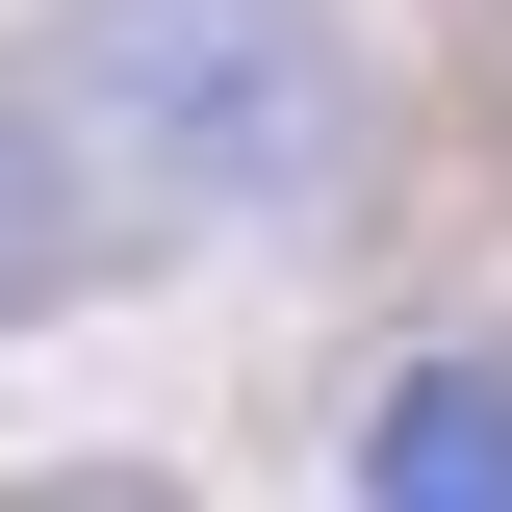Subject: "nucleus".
I'll use <instances>...</instances> for the list:
<instances>
[{
	"label": "nucleus",
	"mask_w": 512,
	"mask_h": 512,
	"mask_svg": "<svg viewBox=\"0 0 512 512\" xmlns=\"http://www.w3.org/2000/svg\"><path fill=\"white\" fill-rule=\"evenodd\" d=\"M0 512H154V487H0Z\"/></svg>",
	"instance_id": "4"
},
{
	"label": "nucleus",
	"mask_w": 512,
	"mask_h": 512,
	"mask_svg": "<svg viewBox=\"0 0 512 512\" xmlns=\"http://www.w3.org/2000/svg\"><path fill=\"white\" fill-rule=\"evenodd\" d=\"M359 512H512V359H410L359 410Z\"/></svg>",
	"instance_id": "3"
},
{
	"label": "nucleus",
	"mask_w": 512,
	"mask_h": 512,
	"mask_svg": "<svg viewBox=\"0 0 512 512\" xmlns=\"http://www.w3.org/2000/svg\"><path fill=\"white\" fill-rule=\"evenodd\" d=\"M52 77L128 180H205V205H333L359 180V52L308 0H103Z\"/></svg>",
	"instance_id": "1"
},
{
	"label": "nucleus",
	"mask_w": 512,
	"mask_h": 512,
	"mask_svg": "<svg viewBox=\"0 0 512 512\" xmlns=\"http://www.w3.org/2000/svg\"><path fill=\"white\" fill-rule=\"evenodd\" d=\"M128 154H103V128H77V77H26V52H0V308H77V282H103V256H128Z\"/></svg>",
	"instance_id": "2"
}]
</instances>
